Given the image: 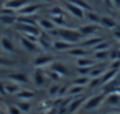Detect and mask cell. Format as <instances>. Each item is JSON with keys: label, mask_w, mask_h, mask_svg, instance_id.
<instances>
[{"label": "cell", "mask_w": 120, "mask_h": 114, "mask_svg": "<svg viewBox=\"0 0 120 114\" xmlns=\"http://www.w3.org/2000/svg\"><path fill=\"white\" fill-rule=\"evenodd\" d=\"M54 70L56 71V72H59V73H61V74H65L66 73V68L64 67V66H61V65H55L54 66Z\"/></svg>", "instance_id": "2"}, {"label": "cell", "mask_w": 120, "mask_h": 114, "mask_svg": "<svg viewBox=\"0 0 120 114\" xmlns=\"http://www.w3.org/2000/svg\"><path fill=\"white\" fill-rule=\"evenodd\" d=\"M118 100H120V98L118 95H113V96L109 98V103H116Z\"/></svg>", "instance_id": "3"}, {"label": "cell", "mask_w": 120, "mask_h": 114, "mask_svg": "<svg viewBox=\"0 0 120 114\" xmlns=\"http://www.w3.org/2000/svg\"><path fill=\"white\" fill-rule=\"evenodd\" d=\"M102 21H104V22H105L108 27H113V26H114V22H113L112 20H108V19H102Z\"/></svg>", "instance_id": "4"}, {"label": "cell", "mask_w": 120, "mask_h": 114, "mask_svg": "<svg viewBox=\"0 0 120 114\" xmlns=\"http://www.w3.org/2000/svg\"><path fill=\"white\" fill-rule=\"evenodd\" d=\"M100 100H102V96H98V98L92 99V100H91V102L86 106V108H92V107H95V106L100 102Z\"/></svg>", "instance_id": "1"}, {"label": "cell", "mask_w": 120, "mask_h": 114, "mask_svg": "<svg viewBox=\"0 0 120 114\" xmlns=\"http://www.w3.org/2000/svg\"><path fill=\"white\" fill-rule=\"evenodd\" d=\"M91 64H92L91 61H86V60L85 61H79V65L80 66H87V65H91Z\"/></svg>", "instance_id": "5"}, {"label": "cell", "mask_w": 120, "mask_h": 114, "mask_svg": "<svg viewBox=\"0 0 120 114\" xmlns=\"http://www.w3.org/2000/svg\"><path fill=\"white\" fill-rule=\"evenodd\" d=\"M115 1H116V4H118V5H120V0H115Z\"/></svg>", "instance_id": "6"}]
</instances>
